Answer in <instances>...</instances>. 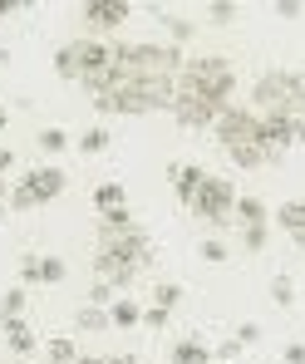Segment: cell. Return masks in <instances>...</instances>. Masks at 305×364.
Masks as SVG:
<instances>
[{
	"instance_id": "1",
	"label": "cell",
	"mask_w": 305,
	"mask_h": 364,
	"mask_svg": "<svg viewBox=\"0 0 305 364\" xmlns=\"http://www.w3.org/2000/svg\"><path fill=\"white\" fill-rule=\"evenodd\" d=\"M237 94V69L227 55H197L178 74V99H173V119L183 128H217V119L232 109Z\"/></svg>"
},
{
	"instance_id": "2",
	"label": "cell",
	"mask_w": 305,
	"mask_h": 364,
	"mask_svg": "<svg viewBox=\"0 0 305 364\" xmlns=\"http://www.w3.org/2000/svg\"><path fill=\"white\" fill-rule=\"evenodd\" d=\"M148 266H153V237H148L143 227H128V232H114V237H99L94 271H99V281H109L114 291H128Z\"/></svg>"
},
{
	"instance_id": "3",
	"label": "cell",
	"mask_w": 305,
	"mask_h": 364,
	"mask_svg": "<svg viewBox=\"0 0 305 364\" xmlns=\"http://www.w3.org/2000/svg\"><path fill=\"white\" fill-rule=\"evenodd\" d=\"M251 114L256 119H305V74L301 69H266L251 84Z\"/></svg>"
},
{
	"instance_id": "4",
	"label": "cell",
	"mask_w": 305,
	"mask_h": 364,
	"mask_svg": "<svg viewBox=\"0 0 305 364\" xmlns=\"http://www.w3.org/2000/svg\"><path fill=\"white\" fill-rule=\"evenodd\" d=\"M217 143L222 153L237 163V168H271V153H266V138H261V119L251 114V104H232L222 119H217Z\"/></svg>"
},
{
	"instance_id": "5",
	"label": "cell",
	"mask_w": 305,
	"mask_h": 364,
	"mask_svg": "<svg viewBox=\"0 0 305 364\" xmlns=\"http://www.w3.org/2000/svg\"><path fill=\"white\" fill-rule=\"evenodd\" d=\"M178 84H99L89 94V104L99 114H173Z\"/></svg>"
},
{
	"instance_id": "6",
	"label": "cell",
	"mask_w": 305,
	"mask_h": 364,
	"mask_svg": "<svg viewBox=\"0 0 305 364\" xmlns=\"http://www.w3.org/2000/svg\"><path fill=\"white\" fill-rule=\"evenodd\" d=\"M109 69H114V45H104V40L79 35V40H69V45H60V50H55V74H60V79H69V84L99 89Z\"/></svg>"
},
{
	"instance_id": "7",
	"label": "cell",
	"mask_w": 305,
	"mask_h": 364,
	"mask_svg": "<svg viewBox=\"0 0 305 364\" xmlns=\"http://www.w3.org/2000/svg\"><path fill=\"white\" fill-rule=\"evenodd\" d=\"M197 222H207V227H227V222H237V187L227 178H212L202 182V192L192 197V207H187Z\"/></svg>"
},
{
	"instance_id": "8",
	"label": "cell",
	"mask_w": 305,
	"mask_h": 364,
	"mask_svg": "<svg viewBox=\"0 0 305 364\" xmlns=\"http://www.w3.org/2000/svg\"><path fill=\"white\" fill-rule=\"evenodd\" d=\"M128 15H133L128 0H84V5H79V20H84L89 40H99V35H109V30H123Z\"/></svg>"
},
{
	"instance_id": "9",
	"label": "cell",
	"mask_w": 305,
	"mask_h": 364,
	"mask_svg": "<svg viewBox=\"0 0 305 364\" xmlns=\"http://www.w3.org/2000/svg\"><path fill=\"white\" fill-rule=\"evenodd\" d=\"M20 187H30V197L45 207V202H55V197H64V187H69V178H64V168H55V163H40V168H30V173H20Z\"/></svg>"
},
{
	"instance_id": "10",
	"label": "cell",
	"mask_w": 305,
	"mask_h": 364,
	"mask_svg": "<svg viewBox=\"0 0 305 364\" xmlns=\"http://www.w3.org/2000/svg\"><path fill=\"white\" fill-rule=\"evenodd\" d=\"M261 138H266L271 163H281V158H286V148H296V143H301V123H291V119H261Z\"/></svg>"
},
{
	"instance_id": "11",
	"label": "cell",
	"mask_w": 305,
	"mask_h": 364,
	"mask_svg": "<svg viewBox=\"0 0 305 364\" xmlns=\"http://www.w3.org/2000/svg\"><path fill=\"white\" fill-rule=\"evenodd\" d=\"M168 178H173L178 202L192 207V197H197V192H202V182H207V168H197V163H168Z\"/></svg>"
},
{
	"instance_id": "12",
	"label": "cell",
	"mask_w": 305,
	"mask_h": 364,
	"mask_svg": "<svg viewBox=\"0 0 305 364\" xmlns=\"http://www.w3.org/2000/svg\"><path fill=\"white\" fill-rule=\"evenodd\" d=\"M168 364H217V355H212V345L202 335H183V340H173Z\"/></svg>"
},
{
	"instance_id": "13",
	"label": "cell",
	"mask_w": 305,
	"mask_h": 364,
	"mask_svg": "<svg viewBox=\"0 0 305 364\" xmlns=\"http://www.w3.org/2000/svg\"><path fill=\"white\" fill-rule=\"evenodd\" d=\"M0 330H5V345H10V355H20V360H30V355L40 350V340H35V330H30L25 320H5Z\"/></svg>"
},
{
	"instance_id": "14",
	"label": "cell",
	"mask_w": 305,
	"mask_h": 364,
	"mask_svg": "<svg viewBox=\"0 0 305 364\" xmlns=\"http://www.w3.org/2000/svg\"><path fill=\"white\" fill-rule=\"evenodd\" d=\"M153 15L163 20V30H168V45H178V50H183L187 40L197 35V20H187V15H173V10H163V5H153Z\"/></svg>"
},
{
	"instance_id": "15",
	"label": "cell",
	"mask_w": 305,
	"mask_h": 364,
	"mask_svg": "<svg viewBox=\"0 0 305 364\" xmlns=\"http://www.w3.org/2000/svg\"><path fill=\"white\" fill-rule=\"evenodd\" d=\"M276 227L296 242L305 232V197H291V202H281V212H276Z\"/></svg>"
},
{
	"instance_id": "16",
	"label": "cell",
	"mask_w": 305,
	"mask_h": 364,
	"mask_svg": "<svg viewBox=\"0 0 305 364\" xmlns=\"http://www.w3.org/2000/svg\"><path fill=\"white\" fill-rule=\"evenodd\" d=\"M74 330H79V335H104V330H114V325H109V310H99V305H79V310H74Z\"/></svg>"
},
{
	"instance_id": "17",
	"label": "cell",
	"mask_w": 305,
	"mask_h": 364,
	"mask_svg": "<svg viewBox=\"0 0 305 364\" xmlns=\"http://www.w3.org/2000/svg\"><path fill=\"white\" fill-rule=\"evenodd\" d=\"M109 325H114V330H133V325H143V305L133 301V296H119V301L109 305Z\"/></svg>"
},
{
	"instance_id": "18",
	"label": "cell",
	"mask_w": 305,
	"mask_h": 364,
	"mask_svg": "<svg viewBox=\"0 0 305 364\" xmlns=\"http://www.w3.org/2000/svg\"><path fill=\"white\" fill-rule=\"evenodd\" d=\"M237 222H242V227H271V212H266L261 197L246 192V197H237Z\"/></svg>"
},
{
	"instance_id": "19",
	"label": "cell",
	"mask_w": 305,
	"mask_h": 364,
	"mask_svg": "<svg viewBox=\"0 0 305 364\" xmlns=\"http://www.w3.org/2000/svg\"><path fill=\"white\" fill-rule=\"evenodd\" d=\"M94 207H99V217H104V212H119V207H128L123 182H99V187H94Z\"/></svg>"
},
{
	"instance_id": "20",
	"label": "cell",
	"mask_w": 305,
	"mask_h": 364,
	"mask_svg": "<svg viewBox=\"0 0 305 364\" xmlns=\"http://www.w3.org/2000/svg\"><path fill=\"white\" fill-rule=\"evenodd\" d=\"M45 360H50V364H79L84 355H79V345H74L69 335H55V340L45 345Z\"/></svg>"
},
{
	"instance_id": "21",
	"label": "cell",
	"mask_w": 305,
	"mask_h": 364,
	"mask_svg": "<svg viewBox=\"0 0 305 364\" xmlns=\"http://www.w3.org/2000/svg\"><path fill=\"white\" fill-rule=\"evenodd\" d=\"M74 143H79V153H84V158H89V153H109V143H114V133L94 123V128H84V133H79Z\"/></svg>"
},
{
	"instance_id": "22",
	"label": "cell",
	"mask_w": 305,
	"mask_h": 364,
	"mask_svg": "<svg viewBox=\"0 0 305 364\" xmlns=\"http://www.w3.org/2000/svg\"><path fill=\"white\" fill-rule=\"evenodd\" d=\"M25 301H30L25 286H10V291L0 296V325H5V320H25Z\"/></svg>"
},
{
	"instance_id": "23",
	"label": "cell",
	"mask_w": 305,
	"mask_h": 364,
	"mask_svg": "<svg viewBox=\"0 0 305 364\" xmlns=\"http://www.w3.org/2000/svg\"><path fill=\"white\" fill-rule=\"evenodd\" d=\"M128 227H138L128 207H119V212H104V217H99V237H114V232H128Z\"/></svg>"
},
{
	"instance_id": "24",
	"label": "cell",
	"mask_w": 305,
	"mask_h": 364,
	"mask_svg": "<svg viewBox=\"0 0 305 364\" xmlns=\"http://www.w3.org/2000/svg\"><path fill=\"white\" fill-rule=\"evenodd\" d=\"M178 301H183V286H178V281H158V286H153V305H158V310H168V315H173Z\"/></svg>"
},
{
	"instance_id": "25",
	"label": "cell",
	"mask_w": 305,
	"mask_h": 364,
	"mask_svg": "<svg viewBox=\"0 0 305 364\" xmlns=\"http://www.w3.org/2000/svg\"><path fill=\"white\" fill-rule=\"evenodd\" d=\"M271 301L281 305V310H291V305H296V281H291L286 271H281V276H271Z\"/></svg>"
},
{
	"instance_id": "26",
	"label": "cell",
	"mask_w": 305,
	"mask_h": 364,
	"mask_svg": "<svg viewBox=\"0 0 305 364\" xmlns=\"http://www.w3.org/2000/svg\"><path fill=\"white\" fill-rule=\"evenodd\" d=\"M35 143H40V153H64V148H69V133H64V128H40Z\"/></svg>"
},
{
	"instance_id": "27",
	"label": "cell",
	"mask_w": 305,
	"mask_h": 364,
	"mask_svg": "<svg viewBox=\"0 0 305 364\" xmlns=\"http://www.w3.org/2000/svg\"><path fill=\"white\" fill-rule=\"evenodd\" d=\"M197 256H202L207 266H222V261H232V251H227V242H217V237H202V246H197Z\"/></svg>"
},
{
	"instance_id": "28",
	"label": "cell",
	"mask_w": 305,
	"mask_h": 364,
	"mask_svg": "<svg viewBox=\"0 0 305 364\" xmlns=\"http://www.w3.org/2000/svg\"><path fill=\"white\" fill-rule=\"evenodd\" d=\"M64 276H69V266H64L60 256H45L40 261V286H60Z\"/></svg>"
},
{
	"instance_id": "29",
	"label": "cell",
	"mask_w": 305,
	"mask_h": 364,
	"mask_svg": "<svg viewBox=\"0 0 305 364\" xmlns=\"http://www.w3.org/2000/svg\"><path fill=\"white\" fill-rule=\"evenodd\" d=\"M237 15H242V10H237L232 0H212V5H207V25H232Z\"/></svg>"
},
{
	"instance_id": "30",
	"label": "cell",
	"mask_w": 305,
	"mask_h": 364,
	"mask_svg": "<svg viewBox=\"0 0 305 364\" xmlns=\"http://www.w3.org/2000/svg\"><path fill=\"white\" fill-rule=\"evenodd\" d=\"M40 261H45L40 251H25L20 256V286H40Z\"/></svg>"
},
{
	"instance_id": "31",
	"label": "cell",
	"mask_w": 305,
	"mask_h": 364,
	"mask_svg": "<svg viewBox=\"0 0 305 364\" xmlns=\"http://www.w3.org/2000/svg\"><path fill=\"white\" fill-rule=\"evenodd\" d=\"M266 242H271V227H242V246L256 256V251H266Z\"/></svg>"
},
{
	"instance_id": "32",
	"label": "cell",
	"mask_w": 305,
	"mask_h": 364,
	"mask_svg": "<svg viewBox=\"0 0 305 364\" xmlns=\"http://www.w3.org/2000/svg\"><path fill=\"white\" fill-rule=\"evenodd\" d=\"M114 301H119V291H114L109 281H94V286H89V305H99V310H109Z\"/></svg>"
},
{
	"instance_id": "33",
	"label": "cell",
	"mask_w": 305,
	"mask_h": 364,
	"mask_svg": "<svg viewBox=\"0 0 305 364\" xmlns=\"http://www.w3.org/2000/svg\"><path fill=\"white\" fill-rule=\"evenodd\" d=\"M35 207H40V202L30 197V187L15 182V187H10V212H35Z\"/></svg>"
},
{
	"instance_id": "34",
	"label": "cell",
	"mask_w": 305,
	"mask_h": 364,
	"mask_svg": "<svg viewBox=\"0 0 305 364\" xmlns=\"http://www.w3.org/2000/svg\"><path fill=\"white\" fill-rule=\"evenodd\" d=\"M143 330H153V335H163V330H168V310H158V305H148V310H143Z\"/></svg>"
},
{
	"instance_id": "35",
	"label": "cell",
	"mask_w": 305,
	"mask_h": 364,
	"mask_svg": "<svg viewBox=\"0 0 305 364\" xmlns=\"http://www.w3.org/2000/svg\"><path fill=\"white\" fill-rule=\"evenodd\" d=\"M212 355H217V364H232V360H237V355H242V340L232 335V340H222V345H217Z\"/></svg>"
},
{
	"instance_id": "36",
	"label": "cell",
	"mask_w": 305,
	"mask_h": 364,
	"mask_svg": "<svg viewBox=\"0 0 305 364\" xmlns=\"http://www.w3.org/2000/svg\"><path fill=\"white\" fill-rule=\"evenodd\" d=\"M237 340H242V350H251V345L261 340V325H256V320H246V325H237Z\"/></svg>"
},
{
	"instance_id": "37",
	"label": "cell",
	"mask_w": 305,
	"mask_h": 364,
	"mask_svg": "<svg viewBox=\"0 0 305 364\" xmlns=\"http://www.w3.org/2000/svg\"><path fill=\"white\" fill-rule=\"evenodd\" d=\"M281 364H305V340H291V345L281 350Z\"/></svg>"
},
{
	"instance_id": "38",
	"label": "cell",
	"mask_w": 305,
	"mask_h": 364,
	"mask_svg": "<svg viewBox=\"0 0 305 364\" xmlns=\"http://www.w3.org/2000/svg\"><path fill=\"white\" fill-rule=\"evenodd\" d=\"M271 10H276V15H281V20H296V15H301V0H276V5H271Z\"/></svg>"
},
{
	"instance_id": "39",
	"label": "cell",
	"mask_w": 305,
	"mask_h": 364,
	"mask_svg": "<svg viewBox=\"0 0 305 364\" xmlns=\"http://www.w3.org/2000/svg\"><path fill=\"white\" fill-rule=\"evenodd\" d=\"M10 168H15V148H10V143H0V178H5Z\"/></svg>"
},
{
	"instance_id": "40",
	"label": "cell",
	"mask_w": 305,
	"mask_h": 364,
	"mask_svg": "<svg viewBox=\"0 0 305 364\" xmlns=\"http://www.w3.org/2000/svg\"><path fill=\"white\" fill-rule=\"evenodd\" d=\"M99 364H138L133 355H109V360H99Z\"/></svg>"
},
{
	"instance_id": "41",
	"label": "cell",
	"mask_w": 305,
	"mask_h": 364,
	"mask_svg": "<svg viewBox=\"0 0 305 364\" xmlns=\"http://www.w3.org/2000/svg\"><path fill=\"white\" fill-rule=\"evenodd\" d=\"M10 187H15V182H5V178H0V202H10Z\"/></svg>"
},
{
	"instance_id": "42",
	"label": "cell",
	"mask_w": 305,
	"mask_h": 364,
	"mask_svg": "<svg viewBox=\"0 0 305 364\" xmlns=\"http://www.w3.org/2000/svg\"><path fill=\"white\" fill-rule=\"evenodd\" d=\"M5 123H10V109H5V104H0V128H5Z\"/></svg>"
},
{
	"instance_id": "43",
	"label": "cell",
	"mask_w": 305,
	"mask_h": 364,
	"mask_svg": "<svg viewBox=\"0 0 305 364\" xmlns=\"http://www.w3.org/2000/svg\"><path fill=\"white\" fill-rule=\"evenodd\" d=\"M296 246H301V251H305V232H301V237H296Z\"/></svg>"
},
{
	"instance_id": "44",
	"label": "cell",
	"mask_w": 305,
	"mask_h": 364,
	"mask_svg": "<svg viewBox=\"0 0 305 364\" xmlns=\"http://www.w3.org/2000/svg\"><path fill=\"white\" fill-rule=\"evenodd\" d=\"M5 60H10V55H5V50H0V69H5Z\"/></svg>"
}]
</instances>
